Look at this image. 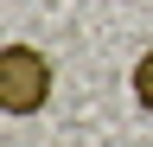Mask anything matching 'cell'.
<instances>
[{
	"label": "cell",
	"mask_w": 153,
	"mask_h": 147,
	"mask_svg": "<svg viewBox=\"0 0 153 147\" xmlns=\"http://www.w3.org/2000/svg\"><path fill=\"white\" fill-rule=\"evenodd\" d=\"M51 83H57V70L38 45H7L0 51V109L7 115H38L51 102Z\"/></svg>",
	"instance_id": "obj_1"
},
{
	"label": "cell",
	"mask_w": 153,
	"mask_h": 147,
	"mask_svg": "<svg viewBox=\"0 0 153 147\" xmlns=\"http://www.w3.org/2000/svg\"><path fill=\"white\" fill-rule=\"evenodd\" d=\"M134 102L153 115V51H140V58H134Z\"/></svg>",
	"instance_id": "obj_2"
}]
</instances>
